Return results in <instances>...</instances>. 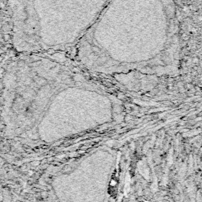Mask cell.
Listing matches in <instances>:
<instances>
[{
    "label": "cell",
    "mask_w": 202,
    "mask_h": 202,
    "mask_svg": "<svg viewBox=\"0 0 202 202\" xmlns=\"http://www.w3.org/2000/svg\"><path fill=\"white\" fill-rule=\"evenodd\" d=\"M177 15L172 0H110L75 54L105 70L170 67L180 54Z\"/></svg>",
    "instance_id": "6da1fadb"
},
{
    "label": "cell",
    "mask_w": 202,
    "mask_h": 202,
    "mask_svg": "<svg viewBox=\"0 0 202 202\" xmlns=\"http://www.w3.org/2000/svg\"><path fill=\"white\" fill-rule=\"evenodd\" d=\"M198 18V21H202V16H199Z\"/></svg>",
    "instance_id": "277c9868"
},
{
    "label": "cell",
    "mask_w": 202,
    "mask_h": 202,
    "mask_svg": "<svg viewBox=\"0 0 202 202\" xmlns=\"http://www.w3.org/2000/svg\"><path fill=\"white\" fill-rule=\"evenodd\" d=\"M110 0H7L14 48L23 53L74 49Z\"/></svg>",
    "instance_id": "7a4b0ae2"
},
{
    "label": "cell",
    "mask_w": 202,
    "mask_h": 202,
    "mask_svg": "<svg viewBox=\"0 0 202 202\" xmlns=\"http://www.w3.org/2000/svg\"><path fill=\"white\" fill-rule=\"evenodd\" d=\"M193 62H195V63H198V62H199V59H198L197 57L194 58V59H193Z\"/></svg>",
    "instance_id": "3957f363"
}]
</instances>
